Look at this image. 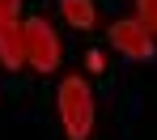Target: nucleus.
I'll return each instance as SVG.
<instances>
[{"label": "nucleus", "instance_id": "20e7f679", "mask_svg": "<svg viewBox=\"0 0 157 140\" xmlns=\"http://www.w3.org/2000/svg\"><path fill=\"white\" fill-rule=\"evenodd\" d=\"M110 43L132 59H149L153 55V34L140 26V21H115L110 26Z\"/></svg>", "mask_w": 157, "mask_h": 140}, {"label": "nucleus", "instance_id": "39448f33", "mask_svg": "<svg viewBox=\"0 0 157 140\" xmlns=\"http://www.w3.org/2000/svg\"><path fill=\"white\" fill-rule=\"evenodd\" d=\"M64 17H68L72 26L89 30L94 21H98V9H94V0H64Z\"/></svg>", "mask_w": 157, "mask_h": 140}, {"label": "nucleus", "instance_id": "f257e3e1", "mask_svg": "<svg viewBox=\"0 0 157 140\" xmlns=\"http://www.w3.org/2000/svg\"><path fill=\"white\" fill-rule=\"evenodd\" d=\"M59 119H64V132L68 140H89L94 127V93L81 77H68L59 85Z\"/></svg>", "mask_w": 157, "mask_h": 140}, {"label": "nucleus", "instance_id": "f03ea898", "mask_svg": "<svg viewBox=\"0 0 157 140\" xmlns=\"http://www.w3.org/2000/svg\"><path fill=\"white\" fill-rule=\"evenodd\" d=\"M21 51H26V64L34 72H55V64H59V38H55V30L43 17H30L21 26Z\"/></svg>", "mask_w": 157, "mask_h": 140}, {"label": "nucleus", "instance_id": "7ed1b4c3", "mask_svg": "<svg viewBox=\"0 0 157 140\" xmlns=\"http://www.w3.org/2000/svg\"><path fill=\"white\" fill-rule=\"evenodd\" d=\"M17 4H21V0H0V64H4V68H21V64H26L21 26H17Z\"/></svg>", "mask_w": 157, "mask_h": 140}, {"label": "nucleus", "instance_id": "423d86ee", "mask_svg": "<svg viewBox=\"0 0 157 140\" xmlns=\"http://www.w3.org/2000/svg\"><path fill=\"white\" fill-rule=\"evenodd\" d=\"M136 9H140V17H136V21L157 38V0H136Z\"/></svg>", "mask_w": 157, "mask_h": 140}]
</instances>
